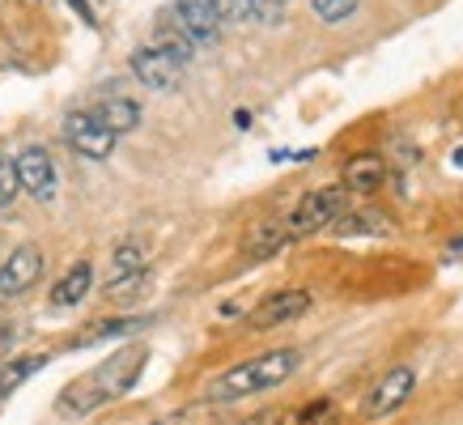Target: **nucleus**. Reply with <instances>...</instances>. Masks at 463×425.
I'll return each instance as SVG.
<instances>
[{
  "label": "nucleus",
  "instance_id": "nucleus-15",
  "mask_svg": "<svg viewBox=\"0 0 463 425\" xmlns=\"http://www.w3.org/2000/svg\"><path fill=\"white\" fill-rule=\"evenodd\" d=\"M141 272H145V251L137 242H124V247H115V255H111L107 285L119 289V285H128V281H141Z\"/></svg>",
  "mask_w": 463,
  "mask_h": 425
},
{
  "label": "nucleus",
  "instance_id": "nucleus-23",
  "mask_svg": "<svg viewBox=\"0 0 463 425\" xmlns=\"http://www.w3.org/2000/svg\"><path fill=\"white\" fill-rule=\"evenodd\" d=\"M255 5H260V0H213V9H217L225 22H255Z\"/></svg>",
  "mask_w": 463,
  "mask_h": 425
},
{
  "label": "nucleus",
  "instance_id": "nucleus-1",
  "mask_svg": "<svg viewBox=\"0 0 463 425\" xmlns=\"http://www.w3.org/2000/svg\"><path fill=\"white\" fill-rule=\"evenodd\" d=\"M145 357H149L145 345H128V349L111 354L102 366H94L90 374H81L77 382H69V387L60 392V412H69V417H85V412H94V409H102V404L119 400L132 382L141 379Z\"/></svg>",
  "mask_w": 463,
  "mask_h": 425
},
{
  "label": "nucleus",
  "instance_id": "nucleus-21",
  "mask_svg": "<svg viewBox=\"0 0 463 425\" xmlns=\"http://www.w3.org/2000/svg\"><path fill=\"white\" fill-rule=\"evenodd\" d=\"M22 192V179H17V157L0 154V209H9Z\"/></svg>",
  "mask_w": 463,
  "mask_h": 425
},
{
  "label": "nucleus",
  "instance_id": "nucleus-22",
  "mask_svg": "<svg viewBox=\"0 0 463 425\" xmlns=\"http://www.w3.org/2000/svg\"><path fill=\"white\" fill-rule=\"evenodd\" d=\"M310 9L323 17V22H345V17H353L357 14V0H310Z\"/></svg>",
  "mask_w": 463,
  "mask_h": 425
},
{
  "label": "nucleus",
  "instance_id": "nucleus-17",
  "mask_svg": "<svg viewBox=\"0 0 463 425\" xmlns=\"http://www.w3.org/2000/svg\"><path fill=\"white\" fill-rule=\"evenodd\" d=\"M157 47V52H166L170 60H179L183 69H187V64H192V60H196V42L187 39V34H183L179 26H175V22H162V26L154 30V39H149Z\"/></svg>",
  "mask_w": 463,
  "mask_h": 425
},
{
  "label": "nucleus",
  "instance_id": "nucleus-19",
  "mask_svg": "<svg viewBox=\"0 0 463 425\" xmlns=\"http://www.w3.org/2000/svg\"><path fill=\"white\" fill-rule=\"evenodd\" d=\"M387 217L383 212H374V209H345L336 217V234H387Z\"/></svg>",
  "mask_w": 463,
  "mask_h": 425
},
{
  "label": "nucleus",
  "instance_id": "nucleus-20",
  "mask_svg": "<svg viewBox=\"0 0 463 425\" xmlns=\"http://www.w3.org/2000/svg\"><path fill=\"white\" fill-rule=\"evenodd\" d=\"M281 425H336V409H332V400H315L307 409H298L294 417H285Z\"/></svg>",
  "mask_w": 463,
  "mask_h": 425
},
{
  "label": "nucleus",
  "instance_id": "nucleus-16",
  "mask_svg": "<svg viewBox=\"0 0 463 425\" xmlns=\"http://www.w3.org/2000/svg\"><path fill=\"white\" fill-rule=\"evenodd\" d=\"M128 332H141V319H99V324L81 327V336L69 340V349H90V345H102V340H119Z\"/></svg>",
  "mask_w": 463,
  "mask_h": 425
},
{
  "label": "nucleus",
  "instance_id": "nucleus-11",
  "mask_svg": "<svg viewBox=\"0 0 463 425\" xmlns=\"http://www.w3.org/2000/svg\"><path fill=\"white\" fill-rule=\"evenodd\" d=\"M289 242H294L289 217H268V222H260V226L247 230V239H242V255H247L251 264H264V260H272V255H281Z\"/></svg>",
  "mask_w": 463,
  "mask_h": 425
},
{
  "label": "nucleus",
  "instance_id": "nucleus-13",
  "mask_svg": "<svg viewBox=\"0 0 463 425\" xmlns=\"http://www.w3.org/2000/svg\"><path fill=\"white\" fill-rule=\"evenodd\" d=\"M90 285H94V269H90V260H77L56 285H52V311H69V307H81L85 294H90Z\"/></svg>",
  "mask_w": 463,
  "mask_h": 425
},
{
  "label": "nucleus",
  "instance_id": "nucleus-27",
  "mask_svg": "<svg viewBox=\"0 0 463 425\" xmlns=\"http://www.w3.org/2000/svg\"><path fill=\"white\" fill-rule=\"evenodd\" d=\"M0 307H5V294H0Z\"/></svg>",
  "mask_w": 463,
  "mask_h": 425
},
{
  "label": "nucleus",
  "instance_id": "nucleus-25",
  "mask_svg": "<svg viewBox=\"0 0 463 425\" xmlns=\"http://www.w3.org/2000/svg\"><path fill=\"white\" fill-rule=\"evenodd\" d=\"M72 9H77V14H81V22L85 26H94V9H90V5H85V0H69Z\"/></svg>",
  "mask_w": 463,
  "mask_h": 425
},
{
  "label": "nucleus",
  "instance_id": "nucleus-6",
  "mask_svg": "<svg viewBox=\"0 0 463 425\" xmlns=\"http://www.w3.org/2000/svg\"><path fill=\"white\" fill-rule=\"evenodd\" d=\"M132 77H137L145 90H154V94H175L183 85V64L170 60L166 52H157L154 42H145V47L132 52Z\"/></svg>",
  "mask_w": 463,
  "mask_h": 425
},
{
  "label": "nucleus",
  "instance_id": "nucleus-12",
  "mask_svg": "<svg viewBox=\"0 0 463 425\" xmlns=\"http://www.w3.org/2000/svg\"><path fill=\"white\" fill-rule=\"evenodd\" d=\"M340 184L349 196H374L383 184H387V157L379 154H353L340 170Z\"/></svg>",
  "mask_w": 463,
  "mask_h": 425
},
{
  "label": "nucleus",
  "instance_id": "nucleus-7",
  "mask_svg": "<svg viewBox=\"0 0 463 425\" xmlns=\"http://www.w3.org/2000/svg\"><path fill=\"white\" fill-rule=\"evenodd\" d=\"M310 289H277V294L260 298V307L247 315V327L255 332H268V327H281V324H294L302 315L310 311Z\"/></svg>",
  "mask_w": 463,
  "mask_h": 425
},
{
  "label": "nucleus",
  "instance_id": "nucleus-9",
  "mask_svg": "<svg viewBox=\"0 0 463 425\" xmlns=\"http://www.w3.org/2000/svg\"><path fill=\"white\" fill-rule=\"evenodd\" d=\"M17 179H22V192L34 200H47L56 196V162H52V154L43 149V145H30V149H22L17 154Z\"/></svg>",
  "mask_w": 463,
  "mask_h": 425
},
{
  "label": "nucleus",
  "instance_id": "nucleus-10",
  "mask_svg": "<svg viewBox=\"0 0 463 425\" xmlns=\"http://www.w3.org/2000/svg\"><path fill=\"white\" fill-rule=\"evenodd\" d=\"M39 277H43V251L34 247V242H22V247H14V251L5 255V269H0V294L5 298L26 294Z\"/></svg>",
  "mask_w": 463,
  "mask_h": 425
},
{
  "label": "nucleus",
  "instance_id": "nucleus-24",
  "mask_svg": "<svg viewBox=\"0 0 463 425\" xmlns=\"http://www.w3.org/2000/svg\"><path fill=\"white\" fill-rule=\"evenodd\" d=\"M154 425H196V417H192V412H175V417H162V421H154Z\"/></svg>",
  "mask_w": 463,
  "mask_h": 425
},
{
  "label": "nucleus",
  "instance_id": "nucleus-14",
  "mask_svg": "<svg viewBox=\"0 0 463 425\" xmlns=\"http://www.w3.org/2000/svg\"><path fill=\"white\" fill-rule=\"evenodd\" d=\"M94 111L107 119V128H111L115 137H128V132H137V128H141V119H145L141 102L128 99V94H111V99H102Z\"/></svg>",
  "mask_w": 463,
  "mask_h": 425
},
{
  "label": "nucleus",
  "instance_id": "nucleus-8",
  "mask_svg": "<svg viewBox=\"0 0 463 425\" xmlns=\"http://www.w3.org/2000/svg\"><path fill=\"white\" fill-rule=\"evenodd\" d=\"M170 22L196 42V47H213V42L222 39L225 17L213 9V0H175V5H170Z\"/></svg>",
  "mask_w": 463,
  "mask_h": 425
},
{
  "label": "nucleus",
  "instance_id": "nucleus-5",
  "mask_svg": "<svg viewBox=\"0 0 463 425\" xmlns=\"http://www.w3.org/2000/svg\"><path fill=\"white\" fill-rule=\"evenodd\" d=\"M64 137H69V145L77 149V154H81V157H94V162L111 157L115 141H119L111 128H107V119H102L99 111H72L69 119H64Z\"/></svg>",
  "mask_w": 463,
  "mask_h": 425
},
{
  "label": "nucleus",
  "instance_id": "nucleus-2",
  "mask_svg": "<svg viewBox=\"0 0 463 425\" xmlns=\"http://www.w3.org/2000/svg\"><path fill=\"white\" fill-rule=\"evenodd\" d=\"M298 362H302L298 349H268V354H260V357H247L239 366L222 370V374L204 387V404H234V400L272 392V387H281V382L294 374Z\"/></svg>",
  "mask_w": 463,
  "mask_h": 425
},
{
  "label": "nucleus",
  "instance_id": "nucleus-4",
  "mask_svg": "<svg viewBox=\"0 0 463 425\" xmlns=\"http://www.w3.org/2000/svg\"><path fill=\"white\" fill-rule=\"evenodd\" d=\"M412 387H417V370L412 366H392L383 374L362 400V417L365 421H387L392 412H400L412 400Z\"/></svg>",
  "mask_w": 463,
  "mask_h": 425
},
{
  "label": "nucleus",
  "instance_id": "nucleus-3",
  "mask_svg": "<svg viewBox=\"0 0 463 425\" xmlns=\"http://www.w3.org/2000/svg\"><path fill=\"white\" fill-rule=\"evenodd\" d=\"M349 192H345V184L336 187H319V192H307V196L294 204V212H289V230H294V239H310V234H323V230L336 226V217L349 204Z\"/></svg>",
  "mask_w": 463,
  "mask_h": 425
},
{
  "label": "nucleus",
  "instance_id": "nucleus-26",
  "mask_svg": "<svg viewBox=\"0 0 463 425\" xmlns=\"http://www.w3.org/2000/svg\"><path fill=\"white\" fill-rule=\"evenodd\" d=\"M242 425H277V421H272L268 412H260V417H251V421H242Z\"/></svg>",
  "mask_w": 463,
  "mask_h": 425
},
{
  "label": "nucleus",
  "instance_id": "nucleus-28",
  "mask_svg": "<svg viewBox=\"0 0 463 425\" xmlns=\"http://www.w3.org/2000/svg\"><path fill=\"white\" fill-rule=\"evenodd\" d=\"M0 269H5V260H0Z\"/></svg>",
  "mask_w": 463,
  "mask_h": 425
},
{
  "label": "nucleus",
  "instance_id": "nucleus-18",
  "mask_svg": "<svg viewBox=\"0 0 463 425\" xmlns=\"http://www.w3.org/2000/svg\"><path fill=\"white\" fill-rule=\"evenodd\" d=\"M47 362H52V357L47 354H30V357H14V362H5V366H0V400L5 396H14L17 387H22V382L30 379V374H39L43 366H47Z\"/></svg>",
  "mask_w": 463,
  "mask_h": 425
}]
</instances>
